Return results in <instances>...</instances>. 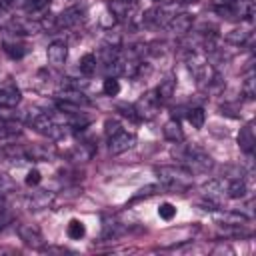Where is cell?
Returning <instances> with one entry per match:
<instances>
[{
	"instance_id": "cell-1",
	"label": "cell",
	"mask_w": 256,
	"mask_h": 256,
	"mask_svg": "<svg viewBox=\"0 0 256 256\" xmlns=\"http://www.w3.org/2000/svg\"><path fill=\"white\" fill-rule=\"evenodd\" d=\"M160 182L172 190H186L192 184V172L182 166H160L156 168Z\"/></svg>"
},
{
	"instance_id": "cell-2",
	"label": "cell",
	"mask_w": 256,
	"mask_h": 256,
	"mask_svg": "<svg viewBox=\"0 0 256 256\" xmlns=\"http://www.w3.org/2000/svg\"><path fill=\"white\" fill-rule=\"evenodd\" d=\"M160 96L156 90H150L146 94H142V98L136 102V114L138 118H144V120H152L156 114H158V108H160Z\"/></svg>"
},
{
	"instance_id": "cell-3",
	"label": "cell",
	"mask_w": 256,
	"mask_h": 256,
	"mask_svg": "<svg viewBox=\"0 0 256 256\" xmlns=\"http://www.w3.org/2000/svg\"><path fill=\"white\" fill-rule=\"evenodd\" d=\"M32 126L36 128V132H40L42 136H48L52 140H58L64 134V128L60 124H56V120L52 116H48V114H38L32 120Z\"/></svg>"
},
{
	"instance_id": "cell-4",
	"label": "cell",
	"mask_w": 256,
	"mask_h": 256,
	"mask_svg": "<svg viewBox=\"0 0 256 256\" xmlns=\"http://www.w3.org/2000/svg\"><path fill=\"white\" fill-rule=\"evenodd\" d=\"M134 144H136V136L132 132L120 130L108 138V152L110 154H122V152L130 150Z\"/></svg>"
},
{
	"instance_id": "cell-5",
	"label": "cell",
	"mask_w": 256,
	"mask_h": 256,
	"mask_svg": "<svg viewBox=\"0 0 256 256\" xmlns=\"http://www.w3.org/2000/svg\"><path fill=\"white\" fill-rule=\"evenodd\" d=\"M46 56H48V62H50L52 66H62V64L66 62V58H68V46H66V42L54 40V42L48 46Z\"/></svg>"
},
{
	"instance_id": "cell-6",
	"label": "cell",
	"mask_w": 256,
	"mask_h": 256,
	"mask_svg": "<svg viewBox=\"0 0 256 256\" xmlns=\"http://www.w3.org/2000/svg\"><path fill=\"white\" fill-rule=\"evenodd\" d=\"M18 236L28 244V246H34V248H40L44 244V238H42V232L32 226V224H20L18 226Z\"/></svg>"
},
{
	"instance_id": "cell-7",
	"label": "cell",
	"mask_w": 256,
	"mask_h": 256,
	"mask_svg": "<svg viewBox=\"0 0 256 256\" xmlns=\"http://www.w3.org/2000/svg\"><path fill=\"white\" fill-rule=\"evenodd\" d=\"M82 14H84L82 8L72 6V8H68V10H64L62 14L56 16V26H58V28H70V26H76V24L82 20Z\"/></svg>"
},
{
	"instance_id": "cell-8",
	"label": "cell",
	"mask_w": 256,
	"mask_h": 256,
	"mask_svg": "<svg viewBox=\"0 0 256 256\" xmlns=\"http://www.w3.org/2000/svg\"><path fill=\"white\" fill-rule=\"evenodd\" d=\"M60 100H62L60 108H66V106L76 108V106H88L90 104V100L82 92H78V90H64L60 94Z\"/></svg>"
},
{
	"instance_id": "cell-9",
	"label": "cell",
	"mask_w": 256,
	"mask_h": 256,
	"mask_svg": "<svg viewBox=\"0 0 256 256\" xmlns=\"http://www.w3.org/2000/svg\"><path fill=\"white\" fill-rule=\"evenodd\" d=\"M192 16L190 14H174L170 20H168V28L172 30V32H176V34H184V32H188L190 28H192Z\"/></svg>"
},
{
	"instance_id": "cell-10",
	"label": "cell",
	"mask_w": 256,
	"mask_h": 256,
	"mask_svg": "<svg viewBox=\"0 0 256 256\" xmlns=\"http://www.w3.org/2000/svg\"><path fill=\"white\" fill-rule=\"evenodd\" d=\"M162 134H164L166 140H170V142H174V144H178V142L184 140V132H182L178 120H168V122L164 124V128H162Z\"/></svg>"
},
{
	"instance_id": "cell-11",
	"label": "cell",
	"mask_w": 256,
	"mask_h": 256,
	"mask_svg": "<svg viewBox=\"0 0 256 256\" xmlns=\"http://www.w3.org/2000/svg\"><path fill=\"white\" fill-rule=\"evenodd\" d=\"M22 94L18 88H4L0 90V106L2 108H14L16 104H20Z\"/></svg>"
},
{
	"instance_id": "cell-12",
	"label": "cell",
	"mask_w": 256,
	"mask_h": 256,
	"mask_svg": "<svg viewBox=\"0 0 256 256\" xmlns=\"http://www.w3.org/2000/svg\"><path fill=\"white\" fill-rule=\"evenodd\" d=\"M238 146L244 152H252V148H254V130H252V124H246V126L240 128V132H238Z\"/></svg>"
},
{
	"instance_id": "cell-13",
	"label": "cell",
	"mask_w": 256,
	"mask_h": 256,
	"mask_svg": "<svg viewBox=\"0 0 256 256\" xmlns=\"http://www.w3.org/2000/svg\"><path fill=\"white\" fill-rule=\"evenodd\" d=\"M66 234H68V238H72V240H80V238H84V234H86V226H84V222L78 220V218H72V220L68 222V226H66Z\"/></svg>"
},
{
	"instance_id": "cell-14",
	"label": "cell",
	"mask_w": 256,
	"mask_h": 256,
	"mask_svg": "<svg viewBox=\"0 0 256 256\" xmlns=\"http://www.w3.org/2000/svg\"><path fill=\"white\" fill-rule=\"evenodd\" d=\"M174 90H176V80H174L172 76H166V78L160 82V86L156 88L160 100H168V98L174 94Z\"/></svg>"
},
{
	"instance_id": "cell-15",
	"label": "cell",
	"mask_w": 256,
	"mask_h": 256,
	"mask_svg": "<svg viewBox=\"0 0 256 256\" xmlns=\"http://www.w3.org/2000/svg\"><path fill=\"white\" fill-rule=\"evenodd\" d=\"M246 184H244V180H240V178H234L230 184H226V194L230 196V198H244L246 196Z\"/></svg>"
},
{
	"instance_id": "cell-16",
	"label": "cell",
	"mask_w": 256,
	"mask_h": 256,
	"mask_svg": "<svg viewBox=\"0 0 256 256\" xmlns=\"http://www.w3.org/2000/svg\"><path fill=\"white\" fill-rule=\"evenodd\" d=\"M248 36H250V32L246 28H234V30H230L226 34V42H230L234 46H240V44H244L248 40Z\"/></svg>"
},
{
	"instance_id": "cell-17",
	"label": "cell",
	"mask_w": 256,
	"mask_h": 256,
	"mask_svg": "<svg viewBox=\"0 0 256 256\" xmlns=\"http://www.w3.org/2000/svg\"><path fill=\"white\" fill-rule=\"evenodd\" d=\"M80 72L84 74V76H92L94 72H96V56L94 54H84L82 58H80Z\"/></svg>"
},
{
	"instance_id": "cell-18",
	"label": "cell",
	"mask_w": 256,
	"mask_h": 256,
	"mask_svg": "<svg viewBox=\"0 0 256 256\" xmlns=\"http://www.w3.org/2000/svg\"><path fill=\"white\" fill-rule=\"evenodd\" d=\"M50 202H52V194L50 192H40L34 198H30V208L32 210H42V208H48Z\"/></svg>"
},
{
	"instance_id": "cell-19",
	"label": "cell",
	"mask_w": 256,
	"mask_h": 256,
	"mask_svg": "<svg viewBox=\"0 0 256 256\" xmlns=\"http://www.w3.org/2000/svg\"><path fill=\"white\" fill-rule=\"evenodd\" d=\"M188 122L192 124V128L200 130V128L204 126V122H206V114H204V110H202V108H192V110L188 112Z\"/></svg>"
},
{
	"instance_id": "cell-20",
	"label": "cell",
	"mask_w": 256,
	"mask_h": 256,
	"mask_svg": "<svg viewBox=\"0 0 256 256\" xmlns=\"http://www.w3.org/2000/svg\"><path fill=\"white\" fill-rule=\"evenodd\" d=\"M102 90H104L106 96H116V94L120 92V82H118L114 76H108V78L104 80V84H102Z\"/></svg>"
},
{
	"instance_id": "cell-21",
	"label": "cell",
	"mask_w": 256,
	"mask_h": 256,
	"mask_svg": "<svg viewBox=\"0 0 256 256\" xmlns=\"http://www.w3.org/2000/svg\"><path fill=\"white\" fill-rule=\"evenodd\" d=\"M4 52L12 58V60H20L26 54V48L22 44H4Z\"/></svg>"
},
{
	"instance_id": "cell-22",
	"label": "cell",
	"mask_w": 256,
	"mask_h": 256,
	"mask_svg": "<svg viewBox=\"0 0 256 256\" xmlns=\"http://www.w3.org/2000/svg\"><path fill=\"white\" fill-rule=\"evenodd\" d=\"M20 134V126L14 122H2L0 124V138H10V136H18Z\"/></svg>"
},
{
	"instance_id": "cell-23",
	"label": "cell",
	"mask_w": 256,
	"mask_h": 256,
	"mask_svg": "<svg viewBox=\"0 0 256 256\" xmlns=\"http://www.w3.org/2000/svg\"><path fill=\"white\" fill-rule=\"evenodd\" d=\"M158 216H160L162 220H172V218L176 216V206L170 204V202H162V204L158 206Z\"/></svg>"
},
{
	"instance_id": "cell-24",
	"label": "cell",
	"mask_w": 256,
	"mask_h": 256,
	"mask_svg": "<svg viewBox=\"0 0 256 256\" xmlns=\"http://www.w3.org/2000/svg\"><path fill=\"white\" fill-rule=\"evenodd\" d=\"M50 4V0H24L26 12H40Z\"/></svg>"
},
{
	"instance_id": "cell-25",
	"label": "cell",
	"mask_w": 256,
	"mask_h": 256,
	"mask_svg": "<svg viewBox=\"0 0 256 256\" xmlns=\"http://www.w3.org/2000/svg\"><path fill=\"white\" fill-rule=\"evenodd\" d=\"M40 180H42V174H40V170H36V168L28 170V174H26V178H24L26 186H38Z\"/></svg>"
},
{
	"instance_id": "cell-26",
	"label": "cell",
	"mask_w": 256,
	"mask_h": 256,
	"mask_svg": "<svg viewBox=\"0 0 256 256\" xmlns=\"http://www.w3.org/2000/svg\"><path fill=\"white\" fill-rule=\"evenodd\" d=\"M104 126H106V136H108V138H110L112 134H116V132H120V130H122V126H120L116 120H106V124H104Z\"/></svg>"
},
{
	"instance_id": "cell-27",
	"label": "cell",
	"mask_w": 256,
	"mask_h": 256,
	"mask_svg": "<svg viewBox=\"0 0 256 256\" xmlns=\"http://www.w3.org/2000/svg\"><path fill=\"white\" fill-rule=\"evenodd\" d=\"M244 92H246L248 98H254V78H252V76L246 78V82H244Z\"/></svg>"
},
{
	"instance_id": "cell-28",
	"label": "cell",
	"mask_w": 256,
	"mask_h": 256,
	"mask_svg": "<svg viewBox=\"0 0 256 256\" xmlns=\"http://www.w3.org/2000/svg\"><path fill=\"white\" fill-rule=\"evenodd\" d=\"M178 2H182V4H196L198 0H178Z\"/></svg>"
},
{
	"instance_id": "cell-29",
	"label": "cell",
	"mask_w": 256,
	"mask_h": 256,
	"mask_svg": "<svg viewBox=\"0 0 256 256\" xmlns=\"http://www.w3.org/2000/svg\"><path fill=\"white\" fill-rule=\"evenodd\" d=\"M152 2H162V0H152Z\"/></svg>"
}]
</instances>
